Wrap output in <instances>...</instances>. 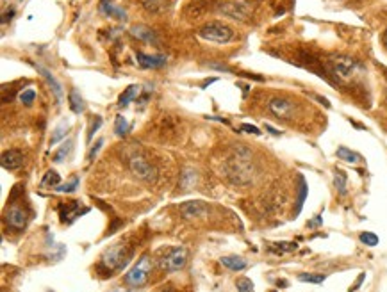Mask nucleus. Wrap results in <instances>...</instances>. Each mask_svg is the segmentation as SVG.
I'll return each instance as SVG.
<instances>
[{"label": "nucleus", "mask_w": 387, "mask_h": 292, "mask_svg": "<svg viewBox=\"0 0 387 292\" xmlns=\"http://www.w3.org/2000/svg\"><path fill=\"white\" fill-rule=\"evenodd\" d=\"M100 11L111 18H118V20H125L127 18V12L123 9L116 8L114 4H111V0H102L100 2Z\"/></svg>", "instance_id": "nucleus-19"}, {"label": "nucleus", "mask_w": 387, "mask_h": 292, "mask_svg": "<svg viewBox=\"0 0 387 292\" xmlns=\"http://www.w3.org/2000/svg\"><path fill=\"white\" fill-rule=\"evenodd\" d=\"M191 182H195V173L188 170L186 173L182 174V187L184 189H188V187L191 186Z\"/></svg>", "instance_id": "nucleus-36"}, {"label": "nucleus", "mask_w": 387, "mask_h": 292, "mask_svg": "<svg viewBox=\"0 0 387 292\" xmlns=\"http://www.w3.org/2000/svg\"><path fill=\"white\" fill-rule=\"evenodd\" d=\"M77 186H79V178L75 176V178H72V182L63 184V186H57L56 191L57 192H74L75 189H77Z\"/></svg>", "instance_id": "nucleus-33"}, {"label": "nucleus", "mask_w": 387, "mask_h": 292, "mask_svg": "<svg viewBox=\"0 0 387 292\" xmlns=\"http://www.w3.org/2000/svg\"><path fill=\"white\" fill-rule=\"evenodd\" d=\"M382 43H383V46H385V48H387V30L382 34Z\"/></svg>", "instance_id": "nucleus-45"}, {"label": "nucleus", "mask_w": 387, "mask_h": 292, "mask_svg": "<svg viewBox=\"0 0 387 292\" xmlns=\"http://www.w3.org/2000/svg\"><path fill=\"white\" fill-rule=\"evenodd\" d=\"M70 150H72V141H66L65 144H63L61 148L56 152V155H54V160H56V162H63L66 155L70 154Z\"/></svg>", "instance_id": "nucleus-30"}, {"label": "nucleus", "mask_w": 387, "mask_h": 292, "mask_svg": "<svg viewBox=\"0 0 387 292\" xmlns=\"http://www.w3.org/2000/svg\"><path fill=\"white\" fill-rule=\"evenodd\" d=\"M66 130H68V125H66V123H61V125L57 126L56 132H54V136H52V139H50V144H56V142L61 141V139L68 134Z\"/></svg>", "instance_id": "nucleus-31"}, {"label": "nucleus", "mask_w": 387, "mask_h": 292, "mask_svg": "<svg viewBox=\"0 0 387 292\" xmlns=\"http://www.w3.org/2000/svg\"><path fill=\"white\" fill-rule=\"evenodd\" d=\"M266 130H268L269 134H273V136H280V130L273 128V126H269V125H266Z\"/></svg>", "instance_id": "nucleus-43"}, {"label": "nucleus", "mask_w": 387, "mask_h": 292, "mask_svg": "<svg viewBox=\"0 0 387 292\" xmlns=\"http://www.w3.org/2000/svg\"><path fill=\"white\" fill-rule=\"evenodd\" d=\"M180 212H182V216L186 219H193V218L204 216L205 212H207V208L204 207V203L202 202H188L180 207Z\"/></svg>", "instance_id": "nucleus-16"}, {"label": "nucleus", "mask_w": 387, "mask_h": 292, "mask_svg": "<svg viewBox=\"0 0 387 292\" xmlns=\"http://www.w3.org/2000/svg\"><path fill=\"white\" fill-rule=\"evenodd\" d=\"M228 176L236 184H248L252 180V162H250V152L241 148L228 158L227 162Z\"/></svg>", "instance_id": "nucleus-2"}, {"label": "nucleus", "mask_w": 387, "mask_h": 292, "mask_svg": "<svg viewBox=\"0 0 387 292\" xmlns=\"http://www.w3.org/2000/svg\"><path fill=\"white\" fill-rule=\"evenodd\" d=\"M241 130H245V132H248V134H253V136H261L262 132L259 128H257L255 125H248V123H243L241 125Z\"/></svg>", "instance_id": "nucleus-38"}, {"label": "nucleus", "mask_w": 387, "mask_h": 292, "mask_svg": "<svg viewBox=\"0 0 387 292\" xmlns=\"http://www.w3.org/2000/svg\"><path fill=\"white\" fill-rule=\"evenodd\" d=\"M268 109L271 110V114H275L278 120H289L294 114V104L287 98L275 96L268 102Z\"/></svg>", "instance_id": "nucleus-8"}, {"label": "nucleus", "mask_w": 387, "mask_h": 292, "mask_svg": "<svg viewBox=\"0 0 387 292\" xmlns=\"http://www.w3.org/2000/svg\"><path fill=\"white\" fill-rule=\"evenodd\" d=\"M221 266H225L227 269L230 271H243L246 268V260L243 256H237V255H227V256H221L220 258Z\"/></svg>", "instance_id": "nucleus-18"}, {"label": "nucleus", "mask_w": 387, "mask_h": 292, "mask_svg": "<svg viewBox=\"0 0 387 292\" xmlns=\"http://www.w3.org/2000/svg\"><path fill=\"white\" fill-rule=\"evenodd\" d=\"M323 223V219H321V216H316V219H312V221H309V226H319V224Z\"/></svg>", "instance_id": "nucleus-41"}, {"label": "nucleus", "mask_w": 387, "mask_h": 292, "mask_svg": "<svg viewBox=\"0 0 387 292\" xmlns=\"http://www.w3.org/2000/svg\"><path fill=\"white\" fill-rule=\"evenodd\" d=\"M31 64H33L34 68L38 70V73H41V75H43V78H45L47 84L50 86V90H52V93H54V96H56V100H57V102H61V100H63V88H61V84H59V80H57V78L54 77L52 73H50L49 70L45 68V66L34 64V62H31Z\"/></svg>", "instance_id": "nucleus-12"}, {"label": "nucleus", "mask_w": 387, "mask_h": 292, "mask_svg": "<svg viewBox=\"0 0 387 292\" xmlns=\"http://www.w3.org/2000/svg\"><path fill=\"white\" fill-rule=\"evenodd\" d=\"M364 278H366V272H360V276H359V280L355 282V284H353V287H351V288H350V292L357 290V288H359V287H360V285H362Z\"/></svg>", "instance_id": "nucleus-39"}, {"label": "nucleus", "mask_w": 387, "mask_h": 292, "mask_svg": "<svg viewBox=\"0 0 387 292\" xmlns=\"http://www.w3.org/2000/svg\"><path fill=\"white\" fill-rule=\"evenodd\" d=\"M186 260H188V252H186V248L182 246H175L168 250L166 255L159 260V264L163 269L170 272H175V271H180V269L186 266Z\"/></svg>", "instance_id": "nucleus-7"}, {"label": "nucleus", "mask_w": 387, "mask_h": 292, "mask_svg": "<svg viewBox=\"0 0 387 292\" xmlns=\"http://www.w3.org/2000/svg\"><path fill=\"white\" fill-rule=\"evenodd\" d=\"M6 223L8 226H11L13 230H24L27 226V214L24 208L13 205L8 212H6Z\"/></svg>", "instance_id": "nucleus-11"}, {"label": "nucleus", "mask_w": 387, "mask_h": 292, "mask_svg": "<svg viewBox=\"0 0 387 292\" xmlns=\"http://www.w3.org/2000/svg\"><path fill=\"white\" fill-rule=\"evenodd\" d=\"M269 250L273 253H278V255H282V253H293L298 250V244L296 242H273L269 246Z\"/></svg>", "instance_id": "nucleus-23"}, {"label": "nucleus", "mask_w": 387, "mask_h": 292, "mask_svg": "<svg viewBox=\"0 0 387 292\" xmlns=\"http://www.w3.org/2000/svg\"><path fill=\"white\" fill-rule=\"evenodd\" d=\"M136 59H138L139 66H143V68L157 70L166 64V57L164 56H147V54L143 52H136Z\"/></svg>", "instance_id": "nucleus-14"}, {"label": "nucleus", "mask_w": 387, "mask_h": 292, "mask_svg": "<svg viewBox=\"0 0 387 292\" xmlns=\"http://www.w3.org/2000/svg\"><path fill=\"white\" fill-rule=\"evenodd\" d=\"M330 68H332V72H334L335 77L348 80V78H351V77L357 75V72L360 70V62L355 61V59H351V57L337 56L330 61Z\"/></svg>", "instance_id": "nucleus-6"}, {"label": "nucleus", "mask_w": 387, "mask_h": 292, "mask_svg": "<svg viewBox=\"0 0 387 292\" xmlns=\"http://www.w3.org/2000/svg\"><path fill=\"white\" fill-rule=\"evenodd\" d=\"M314 98H316V100H318V102H319V104H321L323 107H326V109H330V102L326 100V98L319 96V94H314Z\"/></svg>", "instance_id": "nucleus-40"}, {"label": "nucleus", "mask_w": 387, "mask_h": 292, "mask_svg": "<svg viewBox=\"0 0 387 292\" xmlns=\"http://www.w3.org/2000/svg\"><path fill=\"white\" fill-rule=\"evenodd\" d=\"M334 186H335V189L339 191V194H342V196L346 194V174H344V171L335 170Z\"/></svg>", "instance_id": "nucleus-25"}, {"label": "nucleus", "mask_w": 387, "mask_h": 292, "mask_svg": "<svg viewBox=\"0 0 387 292\" xmlns=\"http://www.w3.org/2000/svg\"><path fill=\"white\" fill-rule=\"evenodd\" d=\"M152 272V262L147 255H143L141 258L136 262V266L131 271L125 274V284L131 285V287H143V285L148 282V276Z\"/></svg>", "instance_id": "nucleus-4"}, {"label": "nucleus", "mask_w": 387, "mask_h": 292, "mask_svg": "<svg viewBox=\"0 0 387 292\" xmlns=\"http://www.w3.org/2000/svg\"><path fill=\"white\" fill-rule=\"evenodd\" d=\"M139 90H141V88H139V86H136V84L129 86V88H127V90L123 91V94H122V96H120V100H118V106H120V107H125V106H129V104H131V102L134 100V98H136V96H138V94H139Z\"/></svg>", "instance_id": "nucleus-21"}, {"label": "nucleus", "mask_w": 387, "mask_h": 292, "mask_svg": "<svg viewBox=\"0 0 387 292\" xmlns=\"http://www.w3.org/2000/svg\"><path fill=\"white\" fill-rule=\"evenodd\" d=\"M132 258V250L127 244L118 242L113 244L111 248H107L104 252L102 258H100V268L106 269L107 272L122 271Z\"/></svg>", "instance_id": "nucleus-1"}, {"label": "nucleus", "mask_w": 387, "mask_h": 292, "mask_svg": "<svg viewBox=\"0 0 387 292\" xmlns=\"http://www.w3.org/2000/svg\"><path fill=\"white\" fill-rule=\"evenodd\" d=\"M218 11L227 18H232V20H239L245 22L248 18V8L241 2H223V4L218 8Z\"/></svg>", "instance_id": "nucleus-9"}, {"label": "nucleus", "mask_w": 387, "mask_h": 292, "mask_svg": "<svg viewBox=\"0 0 387 292\" xmlns=\"http://www.w3.org/2000/svg\"><path fill=\"white\" fill-rule=\"evenodd\" d=\"M114 132L118 138H123L127 132H131V123L127 122L123 116H116V122H114Z\"/></svg>", "instance_id": "nucleus-24"}, {"label": "nucleus", "mask_w": 387, "mask_h": 292, "mask_svg": "<svg viewBox=\"0 0 387 292\" xmlns=\"http://www.w3.org/2000/svg\"><path fill=\"white\" fill-rule=\"evenodd\" d=\"M102 144H104V139H98V141L95 142V146L90 150V154H88V160H90V162H93V158L97 157L98 150H100V146Z\"/></svg>", "instance_id": "nucleus-37"}, {"label": "nucleus", "mask_w": 387, "mask_h": 292, "mask_svg": "<svg viewBox=\"0 0 387 292\" xmlns=\"http://www.w3.org/2000/svg\"><path fill=\"white\" fill-rule=\"evenodd\" d=\"M129 170L132 171L136 178L143 180V182H155L157 180V168L154 164H150L145 157L141 155H132L129 158Z\"/></svg>", "instance_id": "nucleus-5"}, {"label": "nucleus", "mask_w": 387, "mask_h": 292, "mask_svg": "<svg viewBox=\"0 0 387 292\" xmlns=\"http://www.w3.org/2000/svg\"><path fill=\"white\" fill-rule=\"evenodd\" d=\"M131 32L134 38H138V40H141V41H147V43H155V41H157L155 32L150 27H147V25H134V27L131 28Z\"/></svg>", "instance_id": "nucleus-17"}, {"label": "nucleus", "mask_w": 387, "mask_h": 292, "mask_svg": "<svg viewBox=\"0 0 387 292\" xmlns=\"http://www.w3.org/2000/svg\"><path fill=\"white\" fill-rule=\"evenodd\" d=\"M143 6V9L152 14H161V12H166L171 8L173 0H139Z\"/></svg>", "instance_id": "nucleus-15"}, {"label": "nucleus", "mask_w": 387, "mask_h": 292, "mask_svg": "<svg viewBox=\"0 0 387 292\" xmlns=\"http://www.w3.org/2000/svg\"><path fill=\"white\" fill-rule=\"evenodd\" d=\"M359 239H360V242L362 244H366V246H376L378 244V236L376 234H373V232H362L359 236Z\"/></svg>", "instance_id": "nucleus-29"}, {"label": "nucleus", "mask_w": 387, "mask_h": 292, "mask_svg": "<svg viewBox=\"0 0 387 292\" xmlns=\"http://www.w3.org/2000/svg\"><path fill=\"white\" fill-rule=\"evenodd\" d=\"M236 287H237V292H255L250 278H239V280L236 282Z\"/></svg>", "instance_id": "nucleus-32"}, {"label": "nucleus", "mask_w": 387, "mask_h": 292, "mask_svg": "<svg viewBox=\"0 0 387 292\" xmlns=\"http://www.w3.org/2000/svg\"><path fill=\"white\" fill-rule=\"evenodd\" d=\"M335 155H337L341 160H344V162H360L362 160V157H360L359 154H355V152H351L350 148H346V146H339L337 152H335Z\"/></svg>", "instance_id": "nucleus-20"}, {"label": "nucleus", "mask_w": 387, "mask_h": 292, "mask_svg": "<svg viewBox=\"0 0 387 292\" xmlns=\"http://www.w3.org/2000/svg\"><path fill=\"white\" fill-rule=\"evenodd\" d=\"M271 292H277V290H271Z\"/></svg>", "instance_id": "nucleus-47"}, {"label": "nucleus", "mask_w": 387, "mask_h": 292, "mask_svg": "<svg viewBox=\"0 0 387 292\" xmlns=\"http://www.w3.org/2000/svg\"><path fill=\"white\" fill-rule=\"evenodd\" d=\"M198 36L212 43H228L234 40V30L221 22H209L198 30Z\"/></svg>", "instance_id": "nucleus-3"}, {"label": "nucleus", "mask_w": 387, "mask_h": 292, "mask_svg": "<svg viewBox=\"0 0 387 292\" xmlns=\"http://www.w3.org/2000/svg\"><path fill=\"white\" fill-rule=\"evenodd\" d=\"M211 68H216V70H220V72H230V68H227V66H223V64H209Z\"/></svg>", "instance_id": "nucleus-42"}, {"label": "nucleus", "mask_w": 387, "mask_h": 292, "mask_svg": "<svg viewBox=\"0 0 387 292\" xmlns=\"http://www.w3.org/2000/svg\"><path fill=\"white\" fill-rule=\"evenodd\" d=\"M88 208H81V202H66L59 205V216L63 223H74L81 214H86Z\"/></svg>", "instance_id": "nucleus-10"}, {"label": "nucleus", "mask_w": 387, "mask_h": 292, "mask_svg": "<svg viewBox=\"0 0 387 292\" xmlns=\"http://www.w3.org/2000/svg\"><path fill=\"white\" fill-rule=\"evenodd\" d=\"M61 178H59V174L56 173L54 170H50V171H47V174L43 176V180H41V186L43 187H57V186H61Z\"/></svg>", "instance_id": "nucleus-28"}, {"label": "nucleus", "mask_w": 387, "mask_h": 292, "mask_svg": "<svg viewBox=\"0 0 387 292\" xmlns=\"http://www.w3.org/2000/svg\"><path fill=\"white\" fill-rule=\"evenodd\" d=\"M298 280L300 282H305V284H323V282L326 280V276L325 274H312V272H300L298 274Z\"/></svg>", "instance_id": "nucleus-27"}, {"label": "nucleus", "mask_w": 387, "mask_h": 292, "mask_svg": "<svg viewBox=\"0 0 387 292\" xmlns=\"http://www.w3.org/2000/svg\"><path fill=\"white\" fill-rule=\"evenodd\" d=\"M68 102H70V109L74 110L75 114H81V112H84V109H86V106H84V100L81 98V94L77 93L75 90H72L70 91V94H68Z\"/></svg>", "instance_id": "nucleus-22"}, {"label": "nucleus", "mask_w": 387, "mask_h": 292, "mask_svg": "<svg viewBox=\"0 0 387 292\" xmlns=\"http://www.w3.org/2000/svg\"><path fill=\"white\" fill-rule=\"evenodd\" d=\"M34 98H36V91L34 90H25L20 93V102L22 104H25V106H31L34 102Z\"/></svg>", "instance_id": "nucleus-34"}, {"label": "nucleus", "mask_w": 387, "mask_h": 292, "mask_svg": "<svg viewBox=\"0 0 387 292\" xmlns=\"http://www.w3.org/2000/svg\"><path fill=\"white\" fill-rule=\"evenodd\" d=\"M212 82H216V77H212V78H207V80L202 82V88H207L209 84H212Z\"/></svg>", "instance_id": "nucleus-44"}, {"label": "nucleus", "mask_w": 387, "mask_h": 292, "mask_svg": "<svg viewBox=\"0 0 387 292\" xmlns=\"http://www.w3.org/2000/svg\"><path fill=\"white\" fill-rule=\"evenodd\" d=\"M100 126H102V118H100V116H97V118H95V122L91 123L90 132H88V142H90L91 139H93V134L97 132L98 128H100Z\"/></svg>", "instance_id": "nucleus-35"}, {"label": "nucleus", "mask_w": 387, "mask_h": 292, "mask_svg": "<svg viewBox=\"0 0 387 292\" xmlns=\"http://www.w3.org/2000/svg\"><path fill=\"white\" fill-rule=\"evenodd\" d=\"M24 164V155L20 150H8L2 154V168L4 170H18Z\"/></svg>", "instance_id": "nucleus-13"}, {"label": "nucleus", "mask_w": 387, "mask_h": 292, "mask_svg": "<svg viewBox=\"0 0 387 292\" xmlns=\"http://www.w3.org/2000/svg\"><path fill=\"white\" fill-rule=\"evenodd\" d=\"M298 182H300V194H298V207H296V214H300V210H302V207H303V202H305L307 192H309V189H307V182H305V178H303V174H300V176H298Z\"/></svg>", "instance_id": "nucleus-26"}, {"label": "nucleus", "mask_w": 387, "mask_h": 292, "mask_svg": "<svg viewBox=\"0 0 387 292\" xmlns=\"http://www.w3.org/2000/svg\"><path fill=\"white\" fill-rule=\"evenodd\" d=\"M111 292H129V290H123V288H114V290H111Z\"/></svg>", "instance_id": "nucleus-46"}]
</instances>
